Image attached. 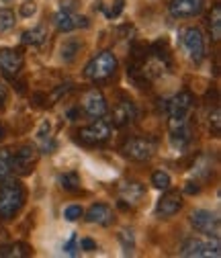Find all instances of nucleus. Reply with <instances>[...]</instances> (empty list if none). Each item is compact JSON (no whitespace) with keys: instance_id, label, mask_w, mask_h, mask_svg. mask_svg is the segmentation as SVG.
<instances>
[{"instance_id":"obj_1","label":"nucleus","mask_w":221,"mask_h":258,"mask_svg":"<svg viewBox=\"0 0 221 258\" xmlns=\"http://www.w3.org/2000/svg\"><path fill=\"white\" fill-rule=\"evenodd\" d=\"M25 203V188L17 178H5L0 184V219L9 221L13 219Z\"/></svg>"},{"instance_id":"obj_2","label":"nucleus","mask_w":221,"mask_h":258,"mask_svg":"<svg viewBox=\"0 0 221 258\" xmlns=\"http://www.w3.org/2000/svg\"><path fill=\"white\" fill-rule=\"evenodd\" d=\"M117 70V57L113 51H101L94 55L84 68V76L88 80H107Z\"/></svg>"},{"instance_id":"obj_3","label":"nucleus","mask_w":221,"mask_h":258,"mask_svg":"<svg viewBox=\"0 0 221 258\" xmlns=\"http://www.w3.org/2000/svg\"><path fill=\"white\" fill-rule=\"evenodd\" d=\"M180 254L182 256H195V258H211V256L219 258V254H221L219 238H213V240H199V238L186 240Z\"/></svg>"},{"instance_id":"obj_4","label":"nucleus","mask_w":221,"mask_h":258,"mask_svg":"<svg viewBox=\"0 0 221 258\" xmlns=\"http://www.w3.org/2000/svg\"><path fill=\"white\" fill-rule=\"evenodd\" d=\"M180 41H182V47L186 49L188 57H191L193 61L199 63L205 57V39H203V33L197 27L182 29L180 31Z\"/></svg>"},{"instance_id":"obj_5","label":"nucleus","mask_w":221,"mask_h":258,"mask_svg":"<svg viewBox=\"0 0 221 258\" xmlns=\"http://www.w3.org/2000/svg\"><path fill=\"white\" fill-rule=\"evenodd\" d=\"M78 138H80V142L86 144V146L105 144V142L111 138V125H109V121H105V119L99 117L94 123L82 127L80 132H78Z\"/></svg>"},{"instance_id":"obj_6","label":"nucleus","mask_w":221,"mask_h":258,"mask_svg":"<svg viewBox=\"0 0 221 258\" xmlns=\"http://www.w3.org/2000/svg\"><path fill=\"white\" fill-rule=\"evenodd\" d=\"M121 152L127 156L129 160H135V162H145L150 160L156 152V144L148 138H131L123 144Z\"/></svg>"},{"instance_id":"obj_7","label":"nucleus","mask_w":221,"mask_h":258,"mask_svg":"<svg viewBox=\"0 0 221 258\" xmlns=\"http://www.w3.org/2000/svg\"><path fill=\"white\" fill-rule=\"evenodd\" d=\"M82 109L88 117L92 119H99V117H105L107 111H109V105H107V99L105 94L99 90V88H90L84 92L82 96Z\"/></svg>"},{"instance_id":"obj_8","label":"nucleus","mask_w":221,"mask_h":258,"mask_svg":"<svg viewBox=\"0 0 221 258\" xmlns=\"http://www.w3.org/2000/svg\"><path fill=\"white\" fill-rule=\"evenodd\" d=\"M35 160H37L35 148L33 146H23L11 158V170H15L21 176L31 174V170H33V166H35Z\"/></svg>"},{"instance_id":"obj_9","label":"nucleus","mask_w":221,"mask_h":258,"mask_svg":"<svg viewBox=\"0 0 221 258\" xmlns=\"http://www.w3.org/2000/svg\"><path fill=\"white\" fill-rule=\"evenodd\" d=\"M191 223L195 225V230L209 236V238H219V217L207 209H197L191 215Z\"/></svg>"},{"instance_id":"obj_10","label":"nucleus","mask_w":221,"mask_h":258,"mask_svg":"<svg viewBox=\"0 0 221 258\" xmlns=\"http://www.w3.org/2000/svg\"><path fill=\"white\" fill-rule=\"evenodd\" d=\"M164 111L168 113V117L172 119H182L188 115V111L193 109V94L191 92H178L176 96H172L170 101H164Z\"/></svg>"},{"instance_id":"obj_11","label":"nucleus","mask_w":221,"mask_h":258,"mask_svg":"<svg viewBox=\"0 0 221 258\" xmlns=\"http://www.w3.org/2000/svg\"><path fill=\"white\" fill-rule=\"evenodd\" d=\"M23 68V55L17 49H0V72L7 78H15Z\"/></svg>"},{"instance_id":"obj_12","label":"nucleus","mask_w":221,"mask_h":258,"mask_svg":"<svg viewBox=\"0 0 221 258\" xmlns=\"http://www.w3.org/2000/svg\"><path fill=\"white\" fill-rule=\"evenodd\" d=\"M53 25L57 27V31H64V33H70V31H74V29H84V27H88V19L86 17H82V15H74V13H70L68 9H61L55 17H53Z\"/></svg>"},{"instance_id":"obj_13","label":"nucleus","mask_w":221,"mask_h":258,"mask_svg":"<svg viewBox=\"0 0 221 258\" xmlns=\"http://www.w3.org/2000/svg\"><path fill=\"white\" fill-rule=\"evenodd\" d=\"M205 7V0H170V15L176 19L197 17Z\"/></svg>"},{"instance_id":"obj_14","label":"nucleus","mask_w":221,"mask_h":258,"mask_svg":"<svg viewBox=\"0 0 221 258\" xmlns=\"http://www.w3.org/2000/svg\"><path fill=\"white\" fill-rule=\"evenodd\" d=\"M182 207V197L178 190H168L166 195H162V199L156 205V215L158 217H172L180 211Z\"/></svg>"},{"instance_id":"obj_15","label":"nucleus","mask_w":221,"mask_h":258,"mask_svg":"<svg viewBox=\"0 0 221 258\" xmlns=\"http://www.w3.org/2000/svg\"><path fill=\"white\" fill-rule=\"evenodd\" d=\"M113 219H115L113 209L109 205H105V203H97V205H92L86 211V221L97 223V225H111Z\"/></svg>"},{"instance_id":"obj_16","label":"nucleus","mask_w":221,"mask_h":258,"mask_svg":"<svg viewBox=\"0 0 221 258\" xmlns=\"http://www.w3.org/2000/svg\"><path fill=\"white\" fill-rule=\"evenodd\" d=\"M135 119V107L131 101H121L113 109V125L115 127H125Z\"/></svg>"},{"instance_id":"obj_17","label":"nucleus","mask_w":221,"mask_h":258,"mask_svg":"<svg viewBox=\"0 0 221 258\" xmlns=\"http://www.w3.org/2000/svg\"><path fill=\"white\" fill-rule=\"evenodd\" d=\"M119 192H121L123 201H127L129 205H137L145 195V188H143L141 182H125Z\"/></svg>"},{"instance_id":"obj_18","label":"nucleus","mask_w":221,"mask_h":258,"mask_svg":"<svg viewBox=\"0 0 221 258\" xmlns=\"http://www.w3.org/2000/svg\"><path fill=\"white\" fill-rule=\"evenodd\" d=\"M45 39H47V31H45V27H41V25L35 27V29H31V31H25L23 37H21V41H23L25 45H33V47L43 45Z\"/></svg>"},{"instance_id":"obj_19","label":"nucleus","mask_w":221,"mask_h":258,"mask_svg":"<svg viewBox=\"0 0 221 258\" xmlns=\"http://www.w3.org/2000/svg\"><path fill=\"white\" fill-rule=\"evenodd\" d=\"M29 254H31V248L23 242L0 248V256H5V258H23V256H29Z\"/></svg>"},{"instance_id":"obj_20","label":"nucleus","mask_w":221,"mask_h":258,"mask_svg":"<svg viewBox=\"0 0 221 258\" xmlns=\"http://www.w3.org/2000/svg\"><path fill=\"white\" fill-rule=\"evenodd\" d=\"M209 29H211V37L213 41L221 39V5H215L211 15H209Z\"/></svg>"},{"instance_id":"obj_21","label":"nucleus","mask_w":221,"mask_h":258,"mask_svg":"<svg viewBox=\"0 0 221 258\" xmlns=\"http://www.w3.org/2000/svg\"><path fill=\"white\" fill-rule=\"evenodd\" d=\"M11 158H13V152L9 148L0 150V180H5L13 172L11 170Z\"/></svg>"},{"instance_id":"obj_22","label":"nucleus","mask_w":221,"mask_h":258,"mask_svg":"<svg viewBox=\"0 0 221 258\" xmlns=\"http://www.w3.org/2000/svg\"><path fill=\"white\" fill-rule=\"evenodd\" d=\"M15 27V13L11 9H0V33H7Z\"/></svg>"},{"instance_id":"obj_23","label":"nucleus","mask_w":221,"mask_h":258,"mask_svg":"<svg viewBox=\"0 0 221 258\" xmlns=\"http://www.w3.org/2000/svg\"><path fill=\"white\" fill-rule=\"evenodd\" d=\"M170 174L168 172H164V170H156L154 174H152V184L156 186V188H160V190H166L168 186H170Z\"/></svg>"},{"instance_id":"obj_24","label":"nucleus","mask_w":221,"mask_h":258,"mask_svg":"<svg viewBox=\"0 0 221 258\" xmlns=\"http://www.w3.org/2000/svg\"><path fill=\"white\" fill-rule=\"evenodd\" d=\"M59 184L64 186L66 190H76L80 186V176L76 172H66L59 176Z\"/></svg>"},{"instance_id":"obj_25","label":"nucleus","mask_w":221,"mask_h":258,"mask_svg":"<svg viewBox=\"0 0 221 258\" xmlns=\"http://www.w3.org/2000/svg\"><path fill=\"white\" fill-rule=\"evenodd\" d=\"M78 49H80V43L78 41H68V43L61 45V57H64V61H72L76 57Z\"/></svg>"},{"instance_id":"obj_26","label":"nucleus","mask_w":221,"mask_h":258,"mask_svg":"<svg viewBox=\"0 0 221 258\" xmlns=\"http://www.w3.org/2000/svg\"><path fill=\"white\" fill-rule=\"evenodd\" d=\"M119 240H121V244H123V248H125V254H131V252H133L135 240H133L131 232H119Z\"/></svg>"},{"instance_id":"obj_27","label":"nucleus","mask_w":221,"mask_h":258,"mask_svg":"<svg viewBox=\"0 0 221 258\" xmlns=\"http://www.w3.org/2000/svg\"><path fill=\"white\" fill-rule=\"evenodd\" d=\"M82 215H84V211H82L80 205H70V207H66V211H64V217H66L68 221H76V219H80Z\"/></svg>"},{"instance_id":"obj_28","label":"nucleus","mask_w":221,"mask_h":258,"mask_svg":"<svg viewBox=\"0 0 221 258\" xmlns=\"http://www.w3.org/2000/svg\"><path fill=\"white\" fill-rule=\"evenodd\" d=\"M209 125H213V136H219L221 134V111L215 109L211 119H209Z\"/></svg>"},{"instance_id":"obj_29","label":"nucleus","mask_w":221,"mask_h":258,"mask_svg":"<svg viewBox=\"0 0 221 258\" xmlns=\"http://www.w3.org/2000/svg\"><path fill=\"white\" fill-rule=\"evenodd\" d=\"M76 250H78V238H76V234H72V236H70V240H68V244L64 246V252H66V254H70V256H74V254H76Z\"/></svg>"},{"instance_id":"obj_30","label":"nucleus","mask_w":221,"mask_h":258,"mask_svg":"<svg viewBox=\"0 0 221 258\" xmlns=\"http://www.w3.org/2000/svg\"><path fill=\"white\" fill-rule=\"evenodd\" d=\"M80 248L86 250V252H92V250H97V242L90 240V238H84V240L80 242Z\"/></svg>"},{"instance_id":"obj_31","label":"nucleus","mask_w":221,"mask_h":258,"mask_svg":"<svg viewBox=\"0 0 221 258\" xmlns=\"http://www.w3.org/2000/svg\"><path fill=\"white\" fill-rule=\"evenodd\" d=\"M184 190L188 192V195H197V192L201 190V186H199L197 182H186V186H184Z\"/></svg>"},{"instance_id":"obj_32","label":"nucleus","mask_w":221,"mask_h":258,"mask_svg":"<svg viewBox=\"0 0 221 258\" xmlns=\"http://www.w3.org/2000/svg\"><path fill=\"white\" fill-rule=\"evenodd\" d=\"M121 11H123V0H117V3H115V9H111L107 15H109V17H117Z\"/></svg>"},{"instance_id":"obj_33","label":"nucleus","mask_w":221,"mask_h":258,"mask_svg":"<svg viewBox=\"0 0 221 258\" xmlns=\"http://www.w3.org/2000/svg\"><path fill=\"white\" fill-rule=\"evenodd\" d=\"M21 15L23 17H31V15H35V5H25L21 9Z\"/></svg>"},{"instance_id":"obj_34","label":"nucleus","mask_w":221,"mask_h":258,"mask_svg":"<svg viewBox=\"0 0 221 258\" xmlns=\"http://www.w3.org/2000/svg\"><path fill=\"white\" fill-rule=\"evenodd\" d=\"M5 103H7V86L0 82V107H3Z\"/></svg>"},{"instance_id":"obj_35","label":"nucleus","mask_w":221,"mask_h":258,"mask_svg":"<svg viewBox=\"0 0 221 258\" xmlns=\"http://www.w3.org/2000/svg\"><path fill=\"white\" fill-rule=\"evenodd\" d=\"M5 3H11V0H5Z\"/></svg>"},{"instance_id":"obj_36","label":"nucleus","mask_w":221,"mask_h":258,"mask_svg":"<svg viewBox=\"0 0 221 258\" xmlns=\"http://www.w3.org/2000/svg\"><path fill=\"white\" fill-rule=\"evenodd\" d=\"M0 134H3V129H0Z\"/></svg>"}]
</instances>
